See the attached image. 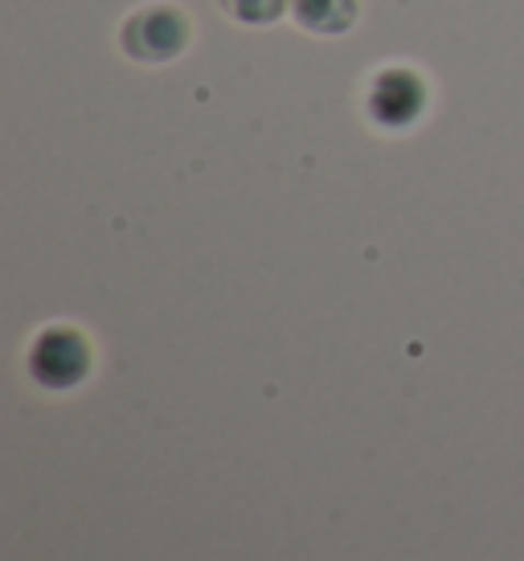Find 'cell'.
Here are the masks:
<instances>
[{"mask_svg": "<svg viewBox=\"0 0 524 561\" xmlns=\"http://www.w3.org/2000/svg\"><path fill=\"white\" fill-rule=\"evenodd\" d=\"M189 21L176 9H169V4H152V9H144V13H136L132 21H127L124 30V46L136 54V58H144V62H169V58H176L181 49H185L189 42Z\"/></svg>", "mask_w": 524, "mask_h": 561, "instance_id": "cell-1", "label": "cell"}, {"mask_svg": "<svg viewBox=\"0 0 524 561\" xmlns=\"http://www.w3.org/2000/svg\"><path fill=\"white\" fill-rule=\"evenodd\" d=\"M422 103H426V87H422V79H418V75L401 70V66H394V70H381V75L373 79V87H369L373 119H377V124H386V127L414 124L418 111H422Z\"/></svg>", "mask_w": 524, "mask_h": 561, "instance_id": "cell-2", "label": "cell"}, {"mask_svg": "<svg viewBox=\"0 0 524 561\" xmlns=\"http://www.w3.org/2000/svg\"><path fill=\"white\" fill-rule=\"evenodd\" d=\"M33 369L46 386H75L78 377L87 374V344L78 332H62L54 328L37 341V353H33Z\"/></svg>", "mask_w": 524, "mask_h": 561, "instance_id": "cell-3", "label": "cell"}, {"mask_svg": "<svg viewBox=\"0 0 524 561\" xmlns=\"http://www.w3.org/2000/svg\"><path fill=\"white\" fill-rule=\"evenodd\" d=\"M295 16L311 33H344L356 16V0H295Z\"/></svg>", "mask_w": 524, "mask_h": 561, "instance_id": "cell-4", "label": "cell"}, {"mask_svg": "<svg viewBox=\"0 0 524 561\" xmlns=\"http://www.w3.org/2000/svg\"><path fill=\"white\" fill-rule=\"evenodd\" d=\"M221 9L247 25H262V21H275L283 13V0H221Z\"/></svg>", "mask_w": 524, "mask_h": 561, "instance_id": "cell-5", "label": "cell"}]
</instances>
